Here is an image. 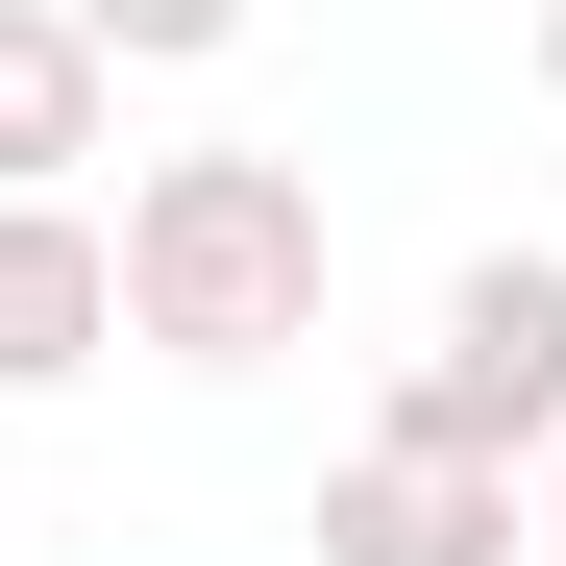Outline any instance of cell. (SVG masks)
Instances as JSON below:
<instances>
[{"instance_id":"6da1fadb","label":"cell","mask_w":566,"mask_h":566,"mask_svg":"<svg viewBox=\"0 0 566 566\" xmlns=\"http://www.w3.org/2000/svg\"><path fill=\"white\" fill-rule=\"evenodd\" d=\"M99 247H124V345H172V369L321 345V172L296 148H148Z\"/></svg>"},{"instance_id":"7a4b0ae2","label":"cell","mask_w":566,"mask_h":566,"mask_svg":"<svg viewBox=\"0 0 566 566\" xmlns=\"http://www.w3.org/2000/svg\"><path fill=\"white\" fill-rule=\"evenodd\" d=\"M395 443H468V468L566 443V247H468L443 271V345L395 369Z\"/></svg>"},{"instance_id":"3957f363","label":"cell","mask_w":566,"mask_h":566,"mask_svg":"<svg viewBox=\"0 0 566 566\" xmlns=\"http://www.w3.org/2000/svg\"><path fill=\"white\" fill-rule=\"evenodd\" d=\"M321 566H517V468L369 443V468H321Z\"/></svg>"},{"instance_id":"277c9868","label":"cell","mask_w":566,"mask_h":566,"mask_svg":"<svg viewBox=\"0 0 566 566\" xmlns=\"http://www.w3.org/2000/svg\"><path fill=\"white\" fill-rule=\"evenodd\" d=\"M99 345H124V247L74 198H0V395H74Z\"/></svg>"},{"instance_id":"5b68a950","label":"cell","mask_w":566,"mask_h":566,"mask_svg":"<svg viewBox=\"0 0 566 566\" xmlns=\"http://www.w3.org/2000/svg\"><path fill=\"white\" fill-rule=\"evenodd\" d=\"M124 124V50L74 0H0V198H74V148Z\"/></svg>"},{"instance_id":"8992f818","label":"cell","mask_w":566,"mask_h":566,"mask_svg":"<svg viewBox=\"0 0 566 566\" xmlns=\"http://www.w3.org/2000/svg\"><path fill=\"white\" fill-rule=\"evenodd\" d=\"M74 25H99L124 74H198V50H247V0H74Z\"/></svg>"},{"instance_id":"52a82bcc","label":"cell","mask_w":566,"mask_h":566,"mask_svg":"<svg viewBox=\"0 0 566 566\" xmlns=\"http://www.w3.org/2000/svg\"><path fill=\"white\" fill-rule=\"evenodd\" d=\"M542 99H566V0H542Z\"/></svg>"}]
</instances>
